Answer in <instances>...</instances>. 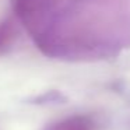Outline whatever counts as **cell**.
I'll return each instance as SVG.
<instances>
[{
  "label": "cell",
  "mask_w": 130,
  "mask_h": 130,
  "mask_svg": "<svg viewBox=\"0 0 130 130\" xmlns=\"http://www.w3.org/2000/svg\"><path fill=\"white\" fill-rule=\"evenodd\" d=\"M45 130H94V126L85 118H67L51 124Z\"/></svg>",
  "instance_id": "1"
},
{
  "label": "cell",
  "mask_w": 130,
  "mask_h": 130,
  "mask_svg": "<svg viewBox=\"0 0 130 130\" xmlns=\"http://www.w3.org/2000/svg\"><path fill=\"white\" fill-rule=\"evenodd\" d=\"M13 39H14V31L11 29V25L0 24V55L10 48Z\"/></svg>",
  "instance_id": "2"
}]
</instances>
